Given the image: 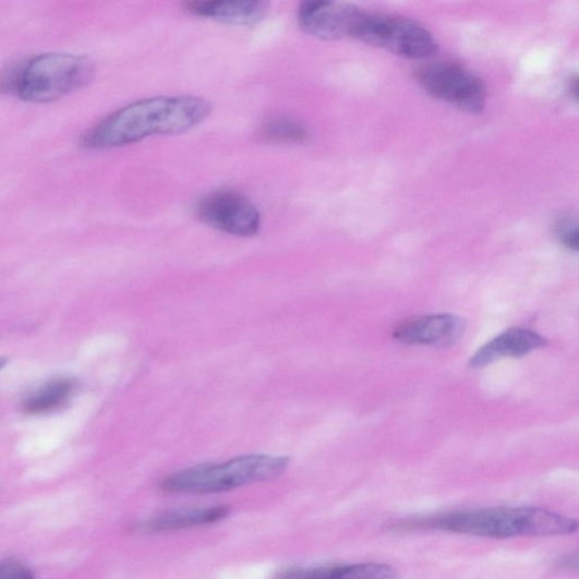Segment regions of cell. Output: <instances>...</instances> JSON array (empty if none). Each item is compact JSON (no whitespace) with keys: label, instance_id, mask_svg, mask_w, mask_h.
Here are the masks:
<instances>
[{"label":"cell","instance_id":"ac0fdd59","mask_svg":"<svg viewBox=\"0 0 579 579\" xmlns=\"http://www.w3.org/2000/svg\"><path fill=\"white\" fill-rule=\"evenodd\" d=\"M5 363H7L5 359H0V370L4 367Z\"/></svg>","mask_w":579,"mask_h":579},{"label":"cell","instance_id":"2e32d148","mask_svg":"<svg viewBox=\"0 0 579 579\" xmlns=\"http://www.w3.org/2000/svg\"><path fill=\"white\" fill-rule=\"evenodd\" d=\"M555 234L564 248L569 251L578 250V224L572 216H564L555 225Z\"/></svg>","mask_w":579,"mask_h":579},{"label":"cell","instance_id":"8fae6325","mask_svg":"<svg viewBox=\"0 0 579 579\" xmlns=\"http://www.w3.org/2000/svg\"><path fill=\"white\" fill-rule=\"evenodd\" d=\"M228 506L180 508L166 511L147 521V532H171L218 523L229 515Z\"/></svg>","mask_w":579,"mask_h":579},{"label":"cell","instance_id":"5b68a950","mask_svg":"<svg viewBox=\"0 0 579 579\" xmlns=\"http://www.w3.org/2000/svg\"><path fill=\"white\" fill-rule=\"evenodd\" d=\"M353 38L414 60L430 58L438 49L432 34L420 24L400 16L364 11Z\"/></svg>","mask_w":579,"mask_h":579},{"label":"cell","instance_id":"5bb4252c","mask_svg":"<svg viewBox=\"0 0 579 579\" xmlns=\"http://www.w3.org/2000/svg\"><path fill=\"white\" fill-rule=\"evenodd\" d=\"M75 384L70 378H56L29 395L23 403L29 414H43L62 408L71 399Z\"/></svg>","mask_w":579,"mask_h":579},{"label":"cell","instance_id":"30bf717a","mask_svg":"<svg viewBox=\"0 0 579 579\" xmlns=\"http://www.w3.org/2000/svg\"><path fill=\"white\" fill-rule=\"evenodd\" d=\"M546 340L538 333L526 328H510L497 338L480 348L470 360L472 369L485 365L503 358H520L545 346Z\"/></svg>","mask_w":579,"mask_h":579},{"label":"cell","instance_id":"e0dca14e","mask_svg":"<svg viewBox=\"0 0 579 579\" xmlns=\"http://www.w3.org/2000/svg\"><path fill=\"white\" fill-rule=\"evenodd\" d=\"M0 579H36V575L32 568L14 562H0Z\"/></svg>","mask_w":579,"mask_h":579},{"label":"cell","instance_id":"7a4b0ae2","mask_svg":"<svg viewBox=\"0 0 579 579\" xmlns=\"http://www.w3.org/2000/svg\"><path fill=\"white\" fill-rule=\"evenodd\" d=\"M396 528L433 530L486 539L559 536L577 532L574 518L542 507H491L413 518Z\"/></svg>","mask_w":579,"mask_h":579},{"label":"cell","instance_id":"6da1fadb","mask_svg":"<svg viewBox=\"0 0 579 579\" xmlns=\"http://www.w3.org/2000/svg\"><path fill=\"white\" fill-rule=\"evenodd\" d=\"M212 108L208 100L194 96L143 99L105 118L83 135L81 144L87 149H107L185 133L201 125Z\"/></svg>","mask_w":579,"mask_h":579},{"label":"cell","instance_id":"7c38bea8","mask_svg":"<svg viewBox=\"0 0 579 579\" xmlns=\"http://www.w3.org/2000/svg\"><path fill=\"white\" fill-rule=\"evenodd\" d=\"M191 13L226 24L253 25L268 11L265 2H195L188 5Z\"/></svg>","mask_w":579,"mask_h":579},{"label":"cell","instance_id":"52a82bcc","mask_svg":"<svg viewBox=\"0 0 579 579\" xmlns=\"http://www.w3.org/2000/svg\"><path fill=\"white\" fill-rule=\"evenodd\" d=\"M197 215L209 227L237 237H253L262 226L257 206L246 196L231 190L205 196L197 205Z\"/></svg>","mask_w":579,"mask_h":579},{"label":"cell","instance_id":"9c48e42d","mask_svg":"<svg viewBox=\"0 0 579 579\" xmlns=\"http://www.w3.org/2000/svg\"><path fill=\"white\" fill-rule=\"evenodd\" d=\"M466 322L450 314L423 316L400 324L394 330L396 341L410 346L447 347L459 341Z\"/></svg>","mask_w":579,"mask_h":579},{"label":"cell","instance_id":"4fadbf2b","mask_svg":"<svg viewBox=\"0 0 579 579\" xmlns=\"http://www.w3.org/2000/svg\"><path fill=\"white\" fill-rule=\"evenodd\" d=\"M289 579H399V575L387 564L359 563L314 569Z\"/></svg>","mask_w":579,"mask_h":579},{"label":"cell","instance_id":"9a60e30c","mask_svg":"<svg viewBox=\"0 0 579 579\" xmlns=\"http://www.w3.org/2000/svg\"><path fill=\"white\" fill-rule=\"evenodd\" d=\"M261 137L269 143H304L310 138L309 131L298 121L277 118L268 121L261 132Z\"/></svg>","mask_w":579,"mask_h":579},{"label":"cell","instance_id":"8992f818","mask_svg":"<svg viewBox=\"0 0 579 579\" xmlns=\"http://www.w3.org/2000/svg\"><path fill=\"white\" fill-rule=\"evenodd\" d=\"M415 80L426 94L468 113H480L486 102L484 82L473 72L451 62L425 63Z\"/></svg>","mask_w":579,"mask_h":579},{"label":"cell","instance_id":"ba28073f","mask_svg":"<svg viewBox=\"0 0 579 579\" xmlns=\"http://www.w3.org/2000/svg\"><path fill=\"white\" fill-rule=\"evenodd\" d=\"M362 10L335 2H304L298 10V23L304 33L319 40L353 38Z\"/></svg>","mask_w":579,"mask_h":579},{"label":"cell","instance_id":"3957f363","mask_svg":"<svg viewBox=\"0 0 579 579\" xmlns=\"http://www.w3.org/2000/svg\"><path fill=\"white\" fill-rule=\"evenodd\" d=\"M93 59L73 53H44L19 60L0 73V91L23 101L46 104L84 88L96 76Z\"/></svg>","mask_w":579,"mask_h":579},{"label":"cell","instance_id":"277c9868","mask_svg":"<svg viewBox=\"0 0 579 579\" xmlns=\"http://www.w3.org/2000/svg\"><path fill=\"white\" fill-rule=\"evenodd\" d=\"M290 460L285 456L254 454L236 457L218 465H202L168 477L164 490L169 493L208 495L221 494L254 483L279 478Z\"/></svg>","mask_w":579,"mask_h":579}]
</instances>
